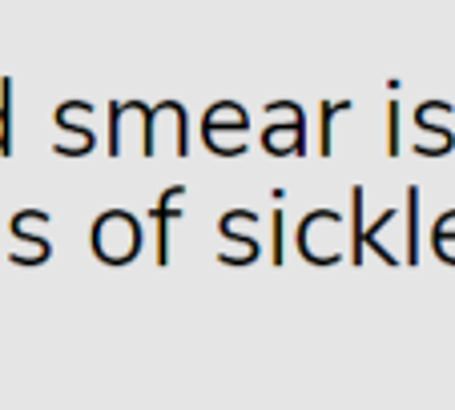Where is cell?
<instances>
[{
  "mask_svg": "<svg viewBox=\"0 0 455 410\" xmlns=\"http://www.w3.org/2000/svg\"><path fill=\"white\" fill-rule=\"evenodd\" d=\"M93 241L109 262H125V257H133V249H138V225L125 214H109V217H101Z\"/></svg>",
  "mask_w": 455,
  "mask_h": 410,
  "instance_id": "cell-1",
  "label": "cell"
},
{
  "mask_svg": "<svg viewBox=\"0 0 455 410\" xmlns=\"http://www.w3.org/2000/svg\"><path fill=\"white\" fill-rule=\"evenodd\" d=\"M0 137H4V121H0Z\"/></svg>",
  "mask_w": 455,
  "mask_h": 410,
  "instance_id": "cell-2",
  "label": "cell"
}]
</instances>
